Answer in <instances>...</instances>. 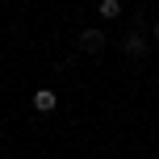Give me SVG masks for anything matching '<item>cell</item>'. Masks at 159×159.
<instances>
[{"instance_id": "obj_1", "label": "cell", "mask_w": 159, "mask_h": 159, "mask_svg": "<svg viewBox=\"0 0 159 159\" xmlns=\"http://www.w3.org/2000/svg\"><path fill=\"white\" fill-rule=\"evenodd\" d=\"M34 109H38V113L59 109V92H55V88H38V92H34Z\"/></svg>"}, {"instance_id": "obj_2", "label": "cell", "mask_w": 159, "mask_h": 159, "mask_svg": "<svg viewBox=\"0 0 159 159\" xmlns=\"http://www.w3.org/2000/svg\"><path fill=\"white\" fill-rule=\"evenodd\" d=\"M80 46H84V50H92V55H96V50L105 46V30H96V25H88V30L80 34Z\"/></svg>"}, {"instance_id": "obj_3", "label": "cell", "mask_w": 159, "mask_h": 159, "mask_svg": "<svg viewBox=\"0 0 159 159\" xmlns=\"http://www.w3.org/2000/svg\"><path fill=\"white\" fill-rule=\"evenodd\" d=\"M96 13H101V21H117V17H121V0H101Z\"/></svg>"}, {"instance_id": "obj_4", "label": "cell", "mask_w": 159, "mask_h": 159, "mask_svg": "<svg viewBox=\"0 0 159 159\" xmlns=\"http://www.w3.org/2000/svg\"><path fill=\"white\" fill-rule=\"evenodd\" d=\"M126 55H130V59H143V55H147L143 34H126Z\"/></svg>"}, {"instance_id": "obj_5", "label": "cell", "mask_w": 159, "mask_h": 159, "mask_svg": "<svg viewBox=\"0 0 159 159\" xmlns=\"http://www.w3.org/2000/svg\"><path fill=\"white\" fill-rule=\"evenodd\" d=\"M151 34H155V42H159V25H151Z\"/></svg>"}]
</instances>
